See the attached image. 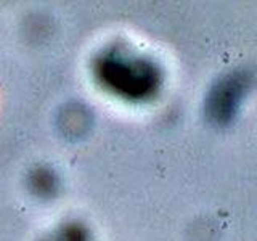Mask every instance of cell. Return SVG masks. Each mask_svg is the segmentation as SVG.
Masks as SVG:
<instances>
[{
	"label": "cell",
	"instance_id": "6da1fadb",
	"mask_svg": "<svg viewBox=\"0 0 257 241\" xmlns=\"http://www.w3.org/2000/svg\"><path fill=\"white\" fill-rule=\"evenodd\" d=\"M96 71L103 85L125 98H147L161 84V72L150 60L120 50L101 56Z\"/></svg>",
	"mask_w": 257,
	"mask_h": 241
},
{
	"label": "cell",
	"instance_id": "7a4b0ae2",
	"mask_svg": "<svg viewBox=\"0 0 257 241\" xmlns=\"http://www.w3.org/2000/svg\"><path fill=\"white\" fill-rule=\"evenodd\" d=\"M249 87V77L246 72H233V74L225 76L219 84H217L211 95L207 98V112L214 123L227 124L233 119L235 112L243 96L246 88Z\"/></svg>",
	"mask_w": 257,
	"mask_h": 241
}]
</instances>
